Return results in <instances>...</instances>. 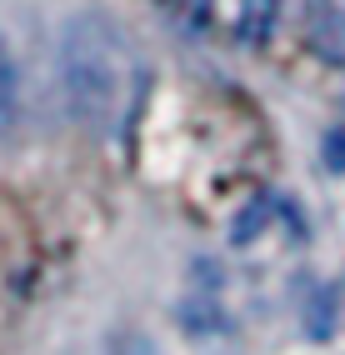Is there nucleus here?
I'll list each match as a JSON object with an SVG mask.
<instances>
[{"mask_svg":"<svg viewBox=\"0 0 345 355\" xmlns=\"http://www.w3.org/2000/svg\"><path fill=\"white\" fill-rule=\"evenodd\" d=\"M141 65H135L130 35L100 10H76L55 40V90L65 121L85 135H121L135 105Z\"/></svg>","mask_w":345,"mask_h":355,"instance_id":"obj_1","label":"nucleus"},{"mask_svg":"<svg viewBox=\"0 0 345 355\" xmlns=\"http://www.w3.org/2000/svg\"><path fill=\"white\" fill-rule=\"evenodd\" d=\"M15 110H20V96H15V60H10L6 35H0V140L15 130Z\"/></svg>","mask_w":345,"mask_h":355,"instance_id":"obj_2","label":"nucleus"},{"mask_svg":"<svg viewBox=\"0 0 345 355\" xmlns=\"http://www.w3.org/2000/svg\"><path fill=\"white\" fill-rule=\"evenodd\" d=\"M105 355H160V350H155V340H145V336H121V340L105 345Z\"/></svg>","mask_w":345,"mask_h":355,"instance_id":"obj_3","label":"nucleus"},{"mask_svg":"<svg viewBox=\"0 0 345 355\" xmlns=\"http://www.w3.org/2000/svg\"><path fill=\"white\" fill-rule=\"evenodd\" d=\"M320 150H326V165H330V171H345V125H340V130H330Z\"/></svg>","mask_w":345,"mask_h":355,"instance_id":"obj_4","label":"nucleus"}]
</instances>
